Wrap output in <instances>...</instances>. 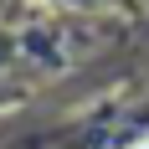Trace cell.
<instances>
[{
    "label": "cell",
    "instance_id": "1",
    "mask_svg": "<svg viewBox=\"0 0 149 149\" xmlns=\"http://www.w3.org/2000/svg\"><path fill=\"white\" fill-rule=\"evenodd\" d=\"M144 149H149V144H144Z\"/></svg>",
    "mask_w": 149,
    "mask_h": 149
}]
</instances>
